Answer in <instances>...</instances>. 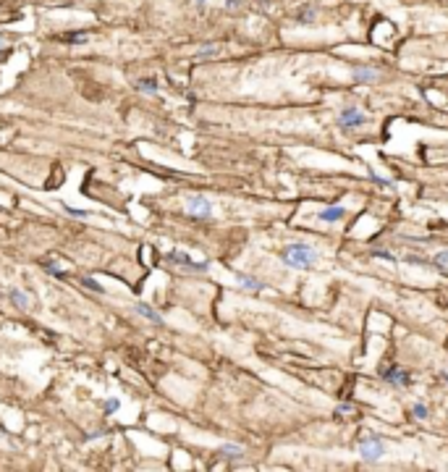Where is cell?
I'll return each instance as SVG.
<instances>
[{
	"label": "cell",
	"mask_w": 448,
	"mask_h": 472,
	"mask_svg": "<svg viewBox=\"0 0 448 472\" xmlns=\"http://www.w3.org/2000/svg\"><path fill=\"white\" fill-rule=\"evenodd\" d=\"M364 121H367V118H364V113H362L357 105L343 108V110H341V116H338V126H341V129H359Z\"/></svg>",
	"instance_id": "4"
},
{
	"label": "cell",
	"mask_w": 448,
	"mask_h": 472,
	"mask_svg": "<svg viewBox=\"0 0 448 472\" xmlns=\"http://www.w3.org/2000/svg\"><path fill=\"white\" fill-rule=\"evenodd\" d=\"M312 19H315V8H312V6L302 8V11H299V16H296L299 24H312Z\"/></svg>",
	"instance_id": "11"
},
{
	"label": "cell",
	"mask_w": 448,
	"mask_h": 472,
	"mask_svg": "<svg viewBox=\"0 0 448 472\" xmlns=\"http://www.w3.org/2000/svg\"><path fill=\"white\" fill-rule=\"evenodd\" d=\"M0 48H3V40H0Z\"/></svg>",
	"instance_id": "25"
},
{
	"label": "cell",
	"mask_w": 448,
	"mask_h": 472,
	"mask_svg": "<svg viewBox=\"0 0 448 472\" xmlns=\"http://www.w3.org/2000/svg\"><path fill=\"white\" fill-rule=\"evenodd\" d=\"M217 50H220L217 45H202V48L197 50V55H199V58H204V55H215Z\"/></svg>",
	"instance_id": "17"
},
{
	"label": "cell",
	"mask_w": 448,
	"mask_h": 472,
	"mask_svg": "<svg viewBox=\"0 0 448 472\" xmlns=\"http://www.w3.org/2000/svg\"><path fill=\"white\" fill-rule=\"evenodd\" d=\"M414 414H417L419 420H424V417H427V407H424V404H414Z\"/></svg>",
	"instance_id": "21"
},
{
	"label": "cell",
	"mask_w": 448,
	"mask_h": 472,
	"mask_svg": "<svg viewBox=\"0 0 448 472\" xmlns=\"http://www.w3.org/2000/svg\"><path fill=\"white\" fill-rule=\"evenodd\" d=\"M45 270H48L50 275H55V278H66V273H63V270H58L55 265H45Z\"/></svg>",
	"instance_id": "20"
},
{
	"label": "cell",
	"mask_w": 448,
	"mask_h": 472,
	"mask_svg": "<svg viewBox=\"0 0 448 472\" xmlns=\"http://www.w3.org/2000/svg\"><path fill=\"white\" fill-rule=\"evenodd\" d=\"M383 451H385V443H383L380 435H367V438L359 443V454H362V459H367V462H377V459L383 456Z\"/></svg>",
	"instance_id": "2"
},
{
	"label": "cell",
	"mask_w": 448,
	"mask_h": 472,
	"mask_svg": "<svg viewBox=\"0 0 448 472\" xmlns=\"http://www.w3.org/2000/svg\"><path fill=\"white\" fill-rule=\"evenodd\" d=\"M82 281H84V283L89 286V289H92V291H102V289H100V283H97L95 278H89V275H84V278H82Z\"/></svg>",
	"instance_id": "19"
},
{
	"label": "cell",
	"mask_w": 448,
	"mask_h": 472,
	"mask_svg": "<svg viewBox=\"0 0 448 472\" xmlns=\"http://www.w3.org/2000/svg\"><path fill=\"white\" fill-rule=\"evenodd\" d=\"M197 3H199V6H204V0H197Z\"/></svg>",
	"instance_id": "24"
},
{
	"label": "cell",
	"mask_w": 448,
	"mask_h": 472,
	"mask_svg": "<svg viewBox=\"0 0 448 472\" xmlns=\"http://www.w3.org/2000/svg\"><path fill=\"white\" fill-rule=\"evenodd\" d=\"M8 296H11V302H14L16 307H21V309H29V304H32V299H29V294H24V291H19V289H11V291H8Z\"/></svg>",
	"instance_id": "9"
},
{
	"label": "cell",
	"mask_w": 448,
	"mask_h": 472,
	"mask_svg": "<svg viewBox=\"0 0 448 472\" xmlns=\"http://www.w3.org/2000/svg\"><path fill=\"white\" fill-rule=\"evenodd\" d=\"M236 278L241 281V286H247V289H252V291H257V289H262V283H260L257 278H249V275H244V273H239Z\"/></svg>",
	"instance_id": "13"
},
{
	"label": "cell",
	"mask_w": 448,
	"mask_h": 472,
	"mask_svg": "<svg viewBox=\"0 0 448 472\" xmlns=\"http://www.w3.org/2000/svg\"><path fill=\"white\" fill-rule=\"evenodd\" d=\"M375 257H383V260H388V262H393V255L390 252H372Z\"/></svg>",
	"instance_id": "22"
},
{
	"label": "cell",
	"mask_w": 448,
	"mask_h": 472,
	"mask_svg": "<svg viewBox=\"0 0 448 472\" xmlns=\"http://www.w3.org/2000/svg\"><path fill=\"white\" fill-rule=\"evenodd\" d=\"M317 218H320V221H325V223H336V221H341V218H343V207L341 205L325 207V210L317 213Z\"/></svg>",
	"instance_id": "8"
},
{
	"label": "cell",
	"mask_w": 448,
	"mask_h": 472,
	"mask_svg": "<svg viewBox=\"0 0 448 472\" xmlns=\"http://www.w3.org/2000/svg\"><path fill=\"white\" fill-rule=\"evenodd\" d=\"M220 454H231V456H241V454H244V448H241V446H231V443H226V446H220Z\"/></svg>",
	"instance_id": "15"
},
{
	"label": "cell",
	"mask_w": 448,
	"mask_h": 472,
	"mask_svg": "<svg viewBox=\"0 0 448 472\" xmlns=\"http://www.w3.org/2000/svg\"><path fill=\"white\" fill-rule=\"evenodd\" d=\"M87 40H89L87 32H71V34L66 37V45H84Z\"/></svg>",
	"instance_id": "12"
},
{
	"label": "cell",
	"mask_w": 448,
	"mask_h": 472,
	"mask_svg": "<svg viewBox=\"0 0 448 472\" xmlns=\"http://www.w3.org/2000/svg\"><path fill=\"white\" fill-rule=\"evenodd\" d=\"M375 76H377L375 68H364V66H357V68H354V79H357V82H372Z\"/></svg>",
	"instance_id": "10"
},
{
	"label": "cell",
	"mask_w": 448,
	"mask_h": 472,
	"mask_svg": "<svg viewBox=\"0 0 448 472\" xmlns=\"http://www.w3.org/2000/svg\"><path fill=\"white\" fill-rule=\"evenodd\" d=\"M136 87H139L142 92H149V95H155V92H157V82H155V79H142Z\"/></svg>",
	"instance_id": "14"
},
{
	"label": "cell",
	"mask_w": 448,
	"mask_h": 472,
	"mask_svg": "<svg viewBox=\"0 0 448 472\" xmlns=\"http://www.w3.org/2000/svg\"><path fill=\"white\" fill-rule=\"evenodd\" d=\"M134 309H136V312H139L142 318H147L149 323H155V326H163V315H157V312H155V309L149 307V304H144V302H136V304H134Z\"/></svg>",
	"instance_id": "7"
},
{
	"label": "cell",
	"mask_w": 448,
	"mask_h": 472,
	"mask_svg": "<svg viewBox=\"0 0 448 472\" xmlns=\"http://www.w3.org/2000/svg\"><path fill=\"white\" fill-rule=\"evenodd\" d=\"M281 260L291 268H309L317 262V252L309 244H289V247H283Z\"/></svg>",
	"instance_id": "1"
},
{
	"label": "cell",
	"mask_w": 448,
	"mask_h": 472,
	"mask_svg": "<svg viewBox=\"0 0 448 472\" xmlns=\"http://www.w3.org/2000/svg\"><path fill=\"white\" fill-rule=\"evenodd\" d=\"M186 213L191 218H210L212 215V202L202 194H189L186 197Z\"/></svg>",
	"instance_id": "3"
},
{
	"label": "cell",
	"mask_w": 448,
	"mask_h": 472,
	"mask_svg": "<svg viewBox=\"0 0 448 472\" xmlns=\"http://www.w3.org/2000/svg\"><path fill=\"white\" fill-rule=\"evenodd\" d=\"M435 265H438L440 270H448V249H445V252H438V255H435Z\"/></svg>",
	"instance_id": "16"
},
{
	"label": "cell",
	"mask_w": 448,
	"mask_h": 472,
	"mask_svg": "<svg viewBox=\"0 0 448 472\" xmlns=\"http://www.w3.org/2000/svg\"><path fill=\"white\" fill-rule=\"evenodd\" d=\"M241 3H244V0H226V6H228V8H239Z\"/></svg>",
	"instance_id": "23"
},
{
	"label": "cell",
	"mask_w": 448,
	"mask_h": 472,
	"mask_svg": "<svg viewBox=\"0 0 448 472\" xmlns=\"http://www.w3.org/2000/svg\"><path fill=\"white\" fill-rule=\"evenodd\" d=\"M118 407H121V401H118L116 396L108 399V401H105V414H116V412H118Z\"/></svg>",
	"instance_id": "18"
},
{
	"label": "cell",
	"mask_w": 448,
	"mask_h": 472,
	"mask_svg": "<svg viewBox=\"0 0 448 472\" xmlns=\"http://www.w3.org/2000/svg\"><path fill=\"white\" fill-rule=\"evenodd\" d=\"M168 260H170V262H178V265H183L186 270H194V273H204V270L210 268L207 262H194L189 255H183V252H170Z\"/></svg>",
	"instance_id": "5"
},
{
	"label": "cell",
	"mask_w": 448,
	"mask_h": 472,
	"mask_svg": "<svg viewBox=\"0 0 448 472\" xmlns=\"http://www.w3.org/2000/svg\"><path fill=\"white\" fill-rule=\"evenodd\" d=\"M383 381L393 383V386H406L409 383V373H404L401 367H388V370L383 373Z\"/></svg>",
	"instance_id": "6"
}]
</instances>
